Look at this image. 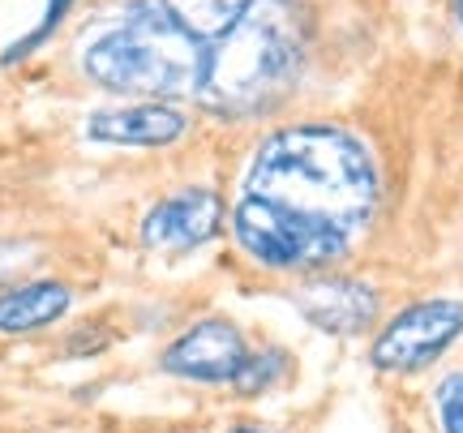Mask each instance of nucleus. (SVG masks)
I'll return each mask as SVG.
<instances>
[{"label":"nucleus","mask_w":463,"mask_h":433,"mask_svg":"<svg viewBox=\"0 0 463 433\" xmlns=\"http://www.w3.org/2000/svg\"><path fill=\"white\" fill-rule=\"evenodd\" d=\"M450 9H455V22L463 26V0H450Z\"/></svg>","instance_id":"nucleus-15"},{"label":"nucleus","mask_w":463,"mask_h":433,"mask_svg":"<svg viewBox=\"0 0 463 433\" xmlns=\"http://www.w3.org/2000/svg\"><path fill=\"white\" fill-rule=\"evenodd\" d=\"M433 408H438L442 433H463V373H447V378L438 382Z\"/></svg>","instance_id":"nucleus-13"},{"label":"nucleus","mask_w":463,"mask_h":433,"mask_svg":"<svg viewBox=\"0 0 463 433\" xmlns=\"http://www.w3.org/2000/svg\"><path fill=\"white\" fill-rule=\"evenodd\" d=\"M245 193L288 206L297 215L339 223L356 236L378 211L382 176L356 134L335 125H292L258 146Z\"/></svg>","instance_id":"nucleus-1"},{"label":"nucleus","mask_w":463,"mask_h":433,"mask_svg":"<svg viewBox=\"0 0 463 433\" xmlns=\"http://www.w3.org/2000/svg\"><path fill=\"white\" fill-rule=\"evenodd\" d=\"M292 305L305 322L326 334H361L378 314V292L352 275H309L292 292Z\"/></svg>","instance_id":"nucleus-8"},{"label":"nucleus","mask_w":463,"mask_h":433,"mask_svg":"<svg viewBox=\"0 0 463 433\" xmlns=\"http://www.w3.org/2000/svg\"><path fill=\"white\" fill-rule=\"evenodd\" d=\"M305 48L309 26L297 0H253L245 22L211 43L194 99L215 117H262L297 90Z\"/></svg>","instance_id":"nucleus-2"},{"label":"nucleus","mask_w":463,"mask_h":433,"mask_svg":"<svg viewBox=\"0 0 463 433\" xmlns=\"http://www.w3.org/2000/svg\"><path fill=\"white\" fill-rule=\"evenodd\" d=\"M232 236H236L241 253H249L258 267L270 270H326L335 262H344L352 240H356L339 223L297 215V211L253 198V193L236 202Z\"/></svg>","instance_id":"nucleus-4"},{"label":"nucleus","mask_w":463,"mask_h":433,"mask_svg":"<svg viewBox=\"0 0 463 433\" xmlns=\"http://www.w3.org/2000/svg\"><path fill=\"white\" fill-rule=\"evenodd\" d=\"M69 287L61 279H31V284H17L0 297V331L5 334H26V331H43L56 317L69 314Z\"/></svg>","instance_id":"nucleus-10"},{"label":"nucleus","mask_w":463,"mask_h":433,"mask_svg":"<svg viewBox=\"0 0 463 433\" xmlns=\"http://www.w3.org/2000/svg\"><path fill=\"white\" fill-rule=\"evenodd\" d=\"M164 5L176 14V22L184 31L198 34L202 43H219L253 9V0H164Z\"/></svg>","instance_id":"nucleus-11"},{"label":"nucleus","mask_w":463,"mask_h":433,"mask_svg":"<svg viewBox=\"0 0 463 433\" xmlns=\"http://www.w3.org/2000/svg\"><path fill=\"white\" fill-rule=\"evenodd\" d=\"M463 334V300L433 297L399 309L369 348V365L382 373H420L455 348Z\"/></svg>","instance_id":"nucleus-5"},{"label":"nucleus","mask_w":463,"mask_h":433,"mask_svg":"<svg viewBox=\"0 0 463 433\" xmlns=\"http://www.w3.org/2000/svg\"><path fill=\"white\" fill-rule=\"evenodd\" d=\"M232 433H266V429H249V425H241V429H232Z\"/></svg>","instance_id":"nucleus-16"},{"label":"nucleus","mask_w":463,"mask_h":433,"mask_svg":"<svg viewBox=\"0 0 463 433\" xmlns=\"http://www.w3.org/2000/svg\"><path fill=\"white\" fill-rule=\"evenodd\" d=\"M249 344L241 326L228 317H202L189 331H181L164 352H159V369L181 378V382L202 386H223L236 382V373L245 365Z\"/></svg>","instance_id":"nucleus-6"},{"label":"nucleus","mask_w":463,"mask_h":433,"mask_svg":"<svg viewBox=\"0 0 463 433\" xmlns=\"http://www.w3.org/2000/svg\"><path fill=\"white\" fill-rule=\"evenodd\" d=\"M206 52L211 43L184 31L164 0H133L116 26L99 31L86 43L82 69L103 90L164 103L198 95Z\"/></svg>","instance_id":"nucleus-3"},{"label":"nucleus","mask_w":463,"mask_h":433,"mask_svg":"<svg viewBox=\"0 0 463 433\" xmlns=\"http://www.w3.org/2000/svg\"><path fill=\"white\" fill-rule=\"evenodd\" d=\"M288 369H292V356L283 348H266V352H249L245 365H241V373H236V391L241 395H262V391H270V386L279 382V378H288Z\"/></svg>","instance_id":"nucleus-12"},{"label":"nucleus","mask_w":463,"mask_h":433,"mask_svg":"<svg viewBox=\"0 0 463 433\" xmlns=\"http://www.w3.org/2000/svg\"><path fill=\"white\" fill-rule=\"evenodd\" d=\"M22 258H31V249H26V245H17V240H0V279H5V275H9Z\"/></svg>","instance_id":"nucleus-14"},{"label":"nucleus","mask_w":463,"mask_h":433,"mask_svg":"<svg viewBox=\"0 0 463 433\" xmlns=\"http://www.w3.org/2000/svg\"><path fill=\"white\" fill-rule=\"evenodd\" d=\"M189 120L172 103H129V108H103L86 120V134L108 146H172L184 137Z\"/></svg>","instance_id":"nucleus-9"},{"label":"nucleus","mask_w":463,"mask_h":433,"mask_svg":"<svg viewBox=\"0 0 463 433\" xmlns=\"http://www.w3.org/2000/svg\"><path fill=\"white\" fill-rule=\"evenodd\" d=\"M223 228V198L215 189H181L172 198L155 202L142 219V240L155 253H189L215 240Z\"/></svg>","instance_id":"nucleus-7"}]
</instances>
